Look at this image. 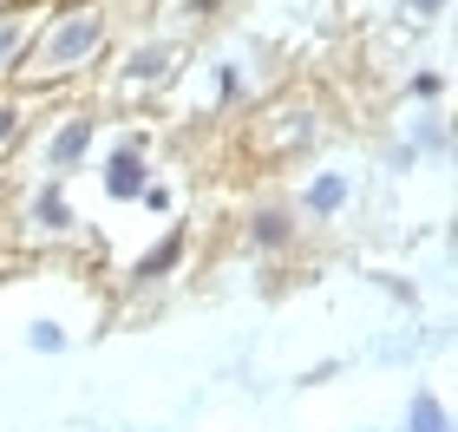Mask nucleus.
<instances>
[{
    "instance_id": "obj_18",
    "label": "nucleus",
    "mask_w": 458,
    "mask_h": 432,
    "mask_svg": "<svg viewBox=\"0 0 458 432\" xmlns=\"http://www.w3.org/2000/svg\"><path fill=\"white\" fill-rule=\"evenodd\" d=\"M445 7H452V0H400V13H406V20H439Z\"/></svg>"
},
{
    "instance_id": "obj_1",
    "label": "nucleus",
    "mask_w": 458,
    "mask_h": 432,
    "mask_svg": "<svg viewBox=\"0 0 458 432\" xmlns=\"http://www.w3.org/2000/svg\"><path fill=\"white\" fill-rule=\"evenodd\" d=\"M106 47H112V13L98 7V0H79V7L53 13L47 27H33L13 79L20 86H59V79H79L86 66H98Z\"/></svg>"
},
{
    "instance_id": "obj_6",
    "label": "nucleus",
    "mask_w": 458,
    "mask_h": 432,
    "mask_svg": "<svg viewBox=\"0 0 458 432\" xmlns=\"http://www.w3.org/2000/svg\"><path fill=\"white\" fill-rule=\"evenodd\" d=\"M171 72H177V47H171V39H138V47L124 53V66H118V79H124L131 92L171 86Z\"/></svg>"
},
{
    "instance_id": "obj_12",
    "label": "nucleus",
    "mask_w": 458,
    "mask_h": 432,
    "mask_svg": "<svg viewBox=\"0 0 458 432\" xmlns=\"http://www.w3.org/2000/svg\"><path fill=\"white\" fill-rule=\"evenodd\" d=\"M27 39H33V20L20 13V7H0V86L13 79L20 53H27Z\"/></svg>"
},
{
    "instance_id": "obj_9",
    "label": "nucleus",
    "mask_w": 458,
    "mask_h": 432,
    "mask_svg": "<svg viewBox=\"0 0 458 432\" xmlns=\"http://www.w3.org/2000/svg\"><path fill=\"white\" fill-rule=\"evenodd\" d=\"M452 151V125H445V118L439 112H426V118H412V131L400 138V144H393V171H412V164H420V157H445Z\"/></svg>"
},
{
    "instance_id": "obj_5",
    "label": "nucleus",
    "mask_w": 458,
    "mask_h": 432,
    "mask_svg": "<svg viewBox=\"0 0 458 432\" xmlns=\"http://www.w3.org/2000/svg\"><path fill=\"white\" fill-rule=\"evenodd\" d=\"M144 183H151V138L131 131V138H118L106 151V164H98V191L112 203H138Z\"/></svg>"
},
{
    "instance_id": "obj_4",
    "label": "nucleus",
    "mask_w": 458,
    "mask_h": 432,
    "mask_svg": "<svg viewBox=\"0 0 458 432\" xmlns=\"http://www.w3.org/2000/svg\"><path fill=\"white\" fill-rule=\"evenodd\" d=\"M301 242V210L288 197H256L242 210V250L249 256H288Z\"/></svg>"
},
{
    "instance_id": "obj_8",
    "label": "nucleus",
    "mask_w": 458,
    "mask_h": 432,
    "mask_svg": "<svg viewBox=\"0 0 458 432\" xmlns=\"http://www.w3.org/2000/svg\"><path fill=\"white\" fill-rule=\"evenodd\" d=\"M183 256H191V230H183V223H171L157 250H144L131 269H124V282H131V288H151V282H164V275H177Z\"/></svg>"
},
{
    "instance_id": "obj_3",
    "label": "nucleus",
    "mask_w": 458,
    "mask_h": 432,
    "mask_svg": "<svg viewBox=\"0 0 458 432\" xmlns=\"http://www.w3.org/2000/svg\"><path fill=\"white\" fill-rule=\"evenodd\" d=\"M92 144H98V118L92 112H59L53 131L39 138V151H33V177H72L79 164L92 157Z\"/></svg>"
},
{
    "instance_id": "obj_2",
    "label": "nucleus",
    "mask_w": 458,
    "mask_h": 432,
    "mask_svg": "<svg viewBox=\"0 0 458 432\" xmlns=\"http://www.w3.org/2000/svg\"><path fill=\"white\" fill-rule=\"evenodd\" d=\"M20 236L27 242H66L79 230V210H72V197H66V177H33L27 183V197H20Z\"/></svg>"
},
{
    "instance_id": "obj_14",
    "label": "nucleus",
    "mask_w": 458,
    "mask_h": 432,
    "mask_svg": "<svg viewBox=\"0 0 458 432\" xmlns=\"http://www.w3.org/2000/svg\"><path fill=\"white\" fill-rule=\"evenodd\" d=\"M27 347H33V354H66V347H72V335H66L59 321H47V315H39V321H27Z\"/></svg>"
},
{
    "instance_id": "obj_16",
    "label": "nucleus",
    "mask_w": 458,
    "mask_h": 432,
    "mask_svg": "<svg viewBox=\"0 0 458 432\" xmlns=\"http://www.w3.org/2000/svg\"><path fill=\"white\" fill-rule=\"evenodd\" d=\"M138 203H144V210H151V216H171V210H177V191H171V183H164V177H151V183H144V191H138Z\"/></svg>"
},
{
    "instance_id": "obj_17",
    "label": "nucleus",
    "mask_w": 458,
    "mask_h": 432,
    "mask_svg": "<svg viewBox=\"0 0 458 432\" xmlns=\"http://www.w3.org/2000/svg\"><path fill=\"white\" fill-rule=\"evenodd\" d=\"M406 98H426V106H432V98H445V72H412L406 79Z\"/></svg>"
},
{
    "instance_id": "obj_11",
    "label": "nucleus",
    "mask_w": 458,
    "mask_h": 432,
    "mask_svg": "<svg viewBox=\"0 0 458 432\" xmlns=\"http://www.w3.org/2000/svg\"><path fill=\"white\" fill-rule=\"evenodd\" d=\"M400 432H452V406L432 394V386H412V400L400 413Z\"/></svg>"
},
{
    "instance_id": "obj_15",
    "label": "nucleus",
    "mask_w": 458,
    "mask_h": 432,
    "mask_svg": "<svg viewBox=\"0 0 458 432\" xmlns=\"http://www.w3.org/2000/svg\"><path fill=\"white\" fill-rule=\"evenodd\" d=\"M229 0H177V20L183 27H210V20H223Z\"/></svg>"
},
{
    "instance_id": "obj_7",
    "label": "nucleus",
    "mask_w": 458,
    "mask_h": 432,
    "mask_svg": "<svg viewBox=\"0 0 458 432\" xmlns=\"http://www.w3.org/2000/svg\"><path fill=\"white\" fill-rule=\"evenodd\" d=\"M347 203H353V177H347V171H315V177L301 183L295 210H301L308 223H335Z\"/></svg>"
},
{
    "instance_id": "obj_13",
    "label": "nucleus",
    "mask_w": 458,
    "mask_h": 432,
    "mask_svg": "<svg viewBox=\"0 0 458 432\" xmlns=\"http://www.w3.org/2000/svg\"><path fill=\"white\" fill-rule=\"evenodd\" d=\"M210 92H216V106H236V98L249 92V72L236 66V59H216L210 66Z\"/></svg>"
},
{
    "instance_id": "obj_10",
    "label": "nucleus",
    "mask_w": 458,
    "mask_h": 432,
    "mask_svg": "<svg viewBox=\"0 0 458 432\" xmlns=\"http://www.w3.org/2000/svg\"><path fill=\"white\" fill-rule=\"evenodd\" d=\"M27 125H33V106H27V92H20V86H0V164H7V157L20 151Z\"/></svg>"
}]
</instances>
